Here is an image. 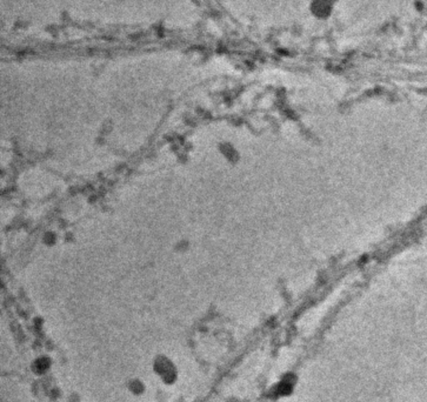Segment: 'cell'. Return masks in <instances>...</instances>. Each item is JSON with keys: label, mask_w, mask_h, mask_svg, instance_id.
Instances as JSON below:
<instances>
[{"label": "cell", "mask_w": 427, "mask_h": 402, "mask_svg": "<svg viewBox=\"0 0 427 402\" xmlns=\"http://www.w3.org/2000/svg\"><path fill=\"white\" fill-rule=\"evenodd\" d=\"M338 0H312L309 4V11L318 19L330 18Z\"/></svg>", "instance_id": "6da1fadb"}]
</instances>
